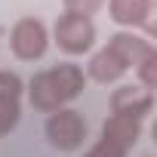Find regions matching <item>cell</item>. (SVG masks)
<instances>
[{"mask_svg": "<svg viewBox=\"0 0 157 157\" xmlns=\"http://www.w3.org/2000/svg\"><path fill=\"white\" fill-rule=\"evenodd\" d=\"M52 40L65 56H83L96 46V22L90 16L65 13V16H59V22L52 28Z\"/></svg>", "mask_w": 157, "mask_h": 157, "instance_id": "6da1fadb", "label": "cell"}, {"mask_svg": "<svg viewBox=\"0 0 157 157\" xmlns=\"http://www.w3.org/2000/svg\"><path fill=\"white\" fill-rule=\"evenodd\" d=\"M49 145L56 151H77V148H83L86 142V120L80 117V111H74V108H59L46 117V126H43Z\"/></svg>", "mask_w": 157, "mask_h": 157, "instance_id": "7a4b0ae2", "label": "cell"}, {"mask_svg": "<svg viewBox=\"0 0 157 157\" xmlns=\"http://www.w3.org/2000/svg\"><path fill=\"white\" fill-rule=\"evenodd\" d=\"M10 49H13V56L19 62H37V59H43L46 49H49V28L40 19H34V16L19 19L13 25V31H10Z\"/></svg>", "mask_w": 157, "mask_h": 157, "instance_id": "3957f363", "label": "cell"}, {"mask_svg": "<svg viewBox=\"0 0 157 157\" xmlns=\"http://www.w3.org/2000/svg\"><path fill=\"white\" fill-rule=\"evenodd\" d=\"M108 3V16L114 25H120L123 31H136L145 28V34H151L154 28V0H105Z\"/></svg>", "mask_w": 157, "mask_h": 157, "instance_id": "277c9868", "label": "cell"}, {"mask_svg": "<svg viewBox=\"0 0 157 157\" xmlns=\"http://www.w3.org/2000/svg\"><path fill=\"white\" fill-rule=\"evenodd\" d=\"M105 46L126 65V71H136L151 52H157L154 43H151V37H145V34H139V31H117V34L108 37Z\"/></svg>", "mask_w": 157, "mask_h": 157, "instance_id": "5b68a950", "label": "cell"}, {"mask_svg": "<svg viewBox=\"0 0 157 157\" xmlns=\"http://www.w3.org/2000/svg\"><path fill=\"white\" fill-rule=\"evenodd\" d=\"M154 111V93L139 83H123L111 93V114H123L132 120H145Z\"/></svg>", "mask_w": 157, "mask_h": 157, "instance_id": "8992f818", "label": "cell"}, {"mask_svg": "<svg viewBox=\"0 0 157 157\" xmlns=\"http://www.w3.org/2000/svg\"><path fill=\"white\" fill-rule=\"evenodd\" d=\"M102 139L123 148V151H132V145L142 139V120H132V117H123V114H111L105 123H102Z\"/></svg>", "mask_w": 157, "mask_h": 157, "instance_id": "52a82bcc", "label": "cell"}, {"mask_svg": "<svg viewBox=\"0 0 157 157\" xmlns=\"http://www.w3.org/2000/svg\"><path fill=\"white\" fill-rule=\"evenodd\" d=\"M123 74H126V65H123L108 46L96 49L93 59H90V65H86V80H96V83H102V86L117 83Z\"/></svg>", "mask_w": 157, "mask_h": 157, "instance_id": "ba28073f", "label": "cell"}, {"mask_svg": "<svg viewBox=\"0 0 157 157\" xmlns=\"http://www.w3.org/2000/svg\"><path fill=\"white\" fill-rule=\"evenodd\" d=\"M28 99H31V105H34L37 111H43V114H52V111L65 108V102H62V96H59V90H56V83H52L49 71H37L31 80H28Z\"/></svg>", "mask_w": 157, "mask_h": 157, "instance_id": "9c48e42d", "label": "cell"}, {"mask_svg": "<svg viewBox=\"0 0 157 157\" xmlns=\"http://www.w3.org/2000/svg\"><path fill=\"white\" fill-rule=\"evenodd\" d=\"M49 77H52V83H56V90H59V96H62L65 105L74 102L77 96L83 93V86H86V74H83V68L74 65V62H62V65L49 68Z\"/></svg>", "mask_w": 157, "mask_h": 157, "instance_id": "30bf717a", "label": "cell"}, {"mask_svg": "<svg viewBox=\"0 0 157 157\" xmlns=\"http://www.w3.org/2000/svg\"><path fill=\"white\" fill-rule=\"evenodd\" d=\"M22 120V102L19 99H0V136H10Z\"/></svg>", "mask_w": 157, "mask_h": 157, "instance_id": "8fae6325", "label": "cell"}, {"mask_svg": "<svg viewBox=\"0 0 157 157\" xmlns=\"http://www.w3.org/2000/svg\"><path fill=\"white\" fill-rule=\"evenodd\" d=\"M25 83L16 71H0V99H22Z\"/></svg>", "mask_w": 157, "mask_h": 157, "instance_id": "7c38bea8", "label": "cell"}, {"mask_svg": "<svg viewBox=\"0 0 157 157\" xmlns=\"http://www.w3.org/2000/svg\"><path fill=\"white\" fill-rule=\"evenodd\" d=\"M136 77H139V86H145V90H157V52H151L139 68H136Z\"/></svg>", "mask_w": 157, "mask_h": 157, "instance_id": "4fadbf2b", "label": "cell"}, {"mask_svg": "<svg viewBox=\"0 0 157 157\" xmlns=\"http://www.w3.org/2000/svg\"><path fill=\"white\" fill-rule=\"evenodd\" d=\"M62 6L65 13H74V16H96L102 6H105V0H62Z\"/></svg>", "mask_w": 157, "mask_h": 157, "instance_id": "5bb4252c", "label": "cell"}, {"mask_svg": "<svg viewBox=\"0 0 157 157\" xmlns=\"http://www.w3.org/2000/svg\"><path fill=\"white\" fill-rule=\"evenodd\" d=\"M129 151H123V148H117V145H111V142H105V139H99L83 157H126Z\"/></svg>", "mask_w": 157, "mask_h": 157, "instance_id": "9a60e30c", "label": "cell"}]
</instances>
